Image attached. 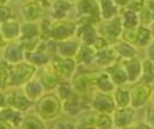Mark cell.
Listing matches in <instances>:
<instances>
[{"instance_id": "6da1fadb", "label": "cell", "mask_w": 154, "mask_h": 129, "mask_svg": "<svg viewBox=\"0 0 154 129\" xmlns=\"http://www.w3.org/2000/svg\"><path fill=\"white\" fill-rule=\"evenodd\" d=\"M149 93V88L145 85H136L131 91V98L134 106H140L139 104V96H141L142 100L145 102L146 95Z\"/></svg>"}]
</instances>
